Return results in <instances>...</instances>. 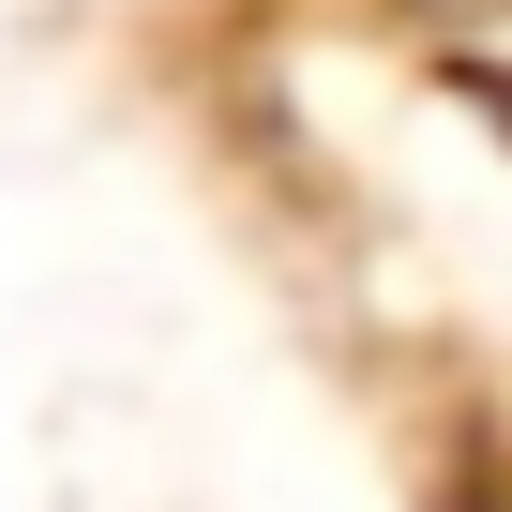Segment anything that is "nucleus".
Returning a JSON list of instances; mask_svg holds the SVG:
<instances>
[{
    "instance_id": "f257e3e1",
    "label": "nucleus",
    "mask_w": 512,
    "mask_h": 512,
    "mask_svg": "<svg viewBox=\"0 0 512 512\" xmlns=\"http://www.w3.org/2000/svg\"><path fill=\"white\" fill-rule=\"evenodd\" d=\"M272 106H287V166L362 241L377 302L407 332L512 362V106H497V76L302 16L272 46Z\"/></svg>"
}]
</instances>
